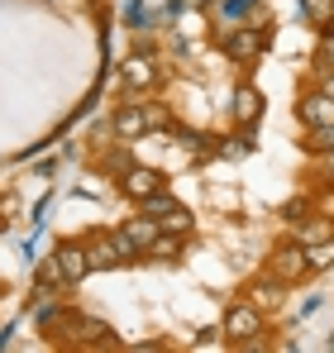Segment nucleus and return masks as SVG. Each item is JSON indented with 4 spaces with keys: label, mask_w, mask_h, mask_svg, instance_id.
Returning a JSON list of instances; mask_svg holds the SVG:
<instances>
[{
    "label": "nucleus",
    "mask_w": 334,
    "mask_h": 353,
    "mask_svg": "<svg viewBox=\"0 0 334 353\" xmlns=\"http://www.w3.org/2000/svg\"><path fill=\"white\" fill-rule=\"evenodd\" d=\"M181 243H186V234H167V230H158L153 248H148L144 258H163V263H177V258H181Z\"/></svg>",
    "instance_id": "13"
},
{
    "label": "nucleus",
    "mask_w": 334,
    "mask_h": 353,
    "mask_svg": "<svg viewBox=\"0 0 334 353\" xmlns=\"http://www.w3.org/2000/svg\"><path fill=\"white\" fill-rule=\"evenodd\" d=\"M115 239H119V248H124L129 258H144V253L153 248V239H158V220L139 210L134 220H124V225L115 230Z\"/></svg>",
    "instance_id": "4"
},
{
    "label": "nucleus",
    "mask_w": 334,
    "mask_h": 353,
    "mask_svg": "<svg viewBox=\"0 0 334 353\" xmlns=\"http://www.w3.org/2000/svg\"><path fill=\"white\" fill-rule=\"evenodd\" d=\"M277 292H282V282L268 272V277H258V282L248 287V301H258V305H277V301H282Z\"/></svg>",
    "instance_id": "14"
},
{
    "label": "nucleus",
    "mask_w": 334,
    "mask_h": 353,
    "mask_svg": "<svg viewBox=\"0 0 334 353\" xmlns=\"http://www.w3.org/2000/svg\"><path fill=\"white\" fill-rule=\"evenodd\" d=\"M86 253H91V268H96V272H115V268L129 263V253L119 248L115 234H91L86 239Z\"/></svg>",
    "instance_id": "9"
},
{
    "label": "nucleus",
    "mask_w": 334,
    "mask_h": 353,
    "mask_svg": "<svg viewBox=\"0 0 334 353\" xmlns=\"http://www.w3.org/2000/svg\"><path fill=\"white\" fill-rule=\"evenodd\" d=\"M163 81V72H158V58L153 53H129V58L119 62V86H129V91H153Z\"/></svg>",
    "instance_id": "5"
},
{
    "label": "nucleus",
    "mask_w": 334,
    "mask_h": 353,
    "mask_svg": "<svg viewBox=\"0 0 334 353\" xmlns=\"http://www.w3.org/2000/svg\"><path fill=\"white\" fill-rule=\"evenodd\" d=\"M296 239L311 248V243H325L334 239V215H311V220H296Z\"/></svg>",
    "instance_id": "12"
},
{
    "label": "nucleus",
    "mask_w": 334,
    "mask_h": 353,
    "mask_svg": "<svg viewBox=\"0 0 334 353\" xmlns=\"http://www.w3.org/2000/svg\"><path fill=\"white\" fill-rule=\"evenodd\" d=\"M320 91H325V96H334V67H330V72H320Z\"/></svg>",
    "instance_id": "21"
},
{
    "label": "nucleus",
    "mask_w": 334,
    "mask_h": 353,
    "mask_svg": "<svg viewBox=\"0 0 334 353\" xmlns=\"http://www.w3.org/2000/svg\"><path fill=\"white\" fill-rule=\"evenodd\" d=\"M215 43H220L234 62H253L268 48V34H263V29H234V34H215Z\"/></svg>",
    "instance_id": "7"
},
{
    "label": "nucleus",
    "mask_w": 334,
    "mask_h": 353,
    "mask_svg": "<svg viewBox=\"0 0 334 353\" xmlns=\"http://www.w3.org/2000/svg\"><path fill=\"white\" fill-rule=\"evenodd\" d=\"M110 124H115V134H119L124 143H134V139H144V134L153 129V124H148V110H144V105H119Z\"/></svg>",
    "instance_id": "11"
},
{
    "label": "nucleus",
    "mask_w": 334,
    "mask_h": 353,
    "mask_svg": "<svg viewBox=\"0 0 334 353\" xmlns=\"http://www.w3.org/2000/svg\"><path fill=\"white\" fill-rule=\"evenodd\" d=\"M301 10H306V19H311L315 29H325L334 19V0H301Z\"/></svg>",
    "instance_id": "15"
},
{
    "label": "nucleus",
    "mask_w": 334,
    "mask_h": 353,
    "mask_svg": "<svg viewBox=\"0 0 334 353\" xmlns=\"http://www.w3.org/2000/svg\"><path fill=\"white\" fill-rule=\"evenodd\" d=\"M53 263H57V272H62L67 287H81V277L96 272L91 268V253H86V239H62L53 248Z\"/></svg>",
    "instance_id": "3"
},
{
    "label": "nucleus",
    "mask_w": 334,
    "mask_h": 353,
    "mask_svg": "<svg viewBox=\"0 0 334 353\" xmlns=\"http://www.w3.org/2000/svg\"><path fill=\"white\" fill-rule=\"evenodd\" d=\"M268 272L277 277L282 287H296V282H306L311 277V253H306V243L301 239H286L273 248V258H268Z\"/></svg>",
    "instance_id": "2"
},
{
    "label": "nucleus",
    "mask_w": 334,
    "mask_h": 353,
    "mask_svg": "<svg viewBox=\"0 0 334 353\" xmlns=\"http://www.w3.org/2000/svg\"><path fill=\"white\" fill-rule=\"evenodd\" d=\"M315 67H320V72H330V67H334V34H330V29H320V43H315Z\"/></svg>",
    "instance_id": "18"
},
{
    "label": "nucleus",
    "mask_w": 334,
    "mask_h": 353,
    "mask_svg": "<svg viewBox=\"0 0 334 353\" xmlns=\"http://www.w3.org/2000/svg\"><path fill=\"white\" fill-rule=\"evenodd\" d=\"M325 29H330V34H334V19H330V24H325Z\"/></svg>",
    "instance_id": "22"
},
{
    "label": "nucleus",
    "mask_w": 334,
    "mask_h": 353,
    "mask_svg": "<svg viewBox=\"0 0 334 353\" xmlns=\"http://www.w3.org/2000/svg\"><path fill=\"white\" fill-rule=\"evenodd\" d=\"M306 148L311 153H334V124H315L311 139H306Z\"/></svg>",
    "instance_id": "17"
},
{
    "label": "nucleus",
    "mask_w": 334,
    "mask_h": 353,
    "mask_svg": "<svg viewBox=\"0 0 334 353\" xmlns=\"http://www.w3.org/2000/svg\"><path fill=\"white\" fill-rule=\"evenodd\" d=\"M244 153H248V143H244V139H224L220 158H244Z\"/></svg>",
    "instance_id": "19"
},
{
    "label": "nucleus",
    "mask_w": 334,
    "mask_h": 353,
    "mask_svg": "<svg viewBox=\"0 0 334 353\" xmlns=\"http://www.w3.org/2000/svg\"><path fill=\"white\" fill-rule=\"evenodd\" d=\"M119 191L134 201V205H144L148 196H158V191H167V176L158 172V168H144V163H134L129 172L119 176Z\"/></svg>",
    "instance_id": "6"
},
{
    "label": "nucleus",
    "mask_w": 334,
    "mask_h": 353,
    "mask_svg": "<svg viewBox=\"0 0 334 353\" xmlns=\"http://www.w3.org/2000/svg\"><path fill=\"white\" fill-rule=\"evenodd\" d=\"M306 253H311V272H330V268H334V239H325V243H311Z\"/></svg>",
    "instance_id": "16"
},
{
    "label": "nucleus",
    "mask_w": 334,
    "mask_h": 353,
    "mask_svg": "<svg viewBox=\"0 0 334 353\" xmlns=\"http://www.w3.org/2000/svg\"><path fill=\"white\" fill-rule=\"evenodd\" d=\"M296 115H301L306 129H315V124H334V96H325L320 86H315V91H306V96H301V105H296Z\"/></svg>",
    "instance_id": "10"
},
{
    "label": "nucleus",
    "mask_w": 334,
    "mask_h": 353,
    "mask_svg": "<svg viewBox=\"0 0 334 353\" xmlns=\"http://www.w3.org/2000/svg\"><path fill=\"white\" fill-rule=\"evenodd\" d=\"M220 334L234 349L248 344V339H258L263 334V305L258 301H229L224 305V320H220Z\"/></svg>",
    "instance_id": "1"
},
{
    "label": "nucleus",
    "mask_w": 334,
    "mask_h": 353,
    "mask_svg": "<svg viewBox=\"0 0 334 353\" xmlns=\"http://www.w3.org/2000/svg\"><path fill=\"white\" fill-rule=\"evenodd\" d=\"M315 158H320V176L334 186V153H315Z\"/></svg>",
    "instance_id": "20"
},
{
    "label": "nucleus",
    "mask_w": 334,
    "mask_h": 353,
    "mask_svg": "<svg viewBox=\"0 0 334 353\" xmlns=\"http://www.w3.org/2000/svg\"><path fill=\"white\" fill-rule=\"evenodd\" d=\"M229 119L239 124V129H253L258 119H263V91L258 86H234V101H229Z\"/></svg>",
    "instance_id": "8"
}]
</instances>
